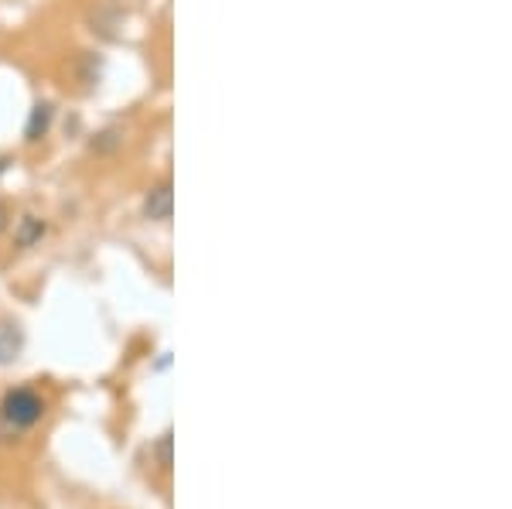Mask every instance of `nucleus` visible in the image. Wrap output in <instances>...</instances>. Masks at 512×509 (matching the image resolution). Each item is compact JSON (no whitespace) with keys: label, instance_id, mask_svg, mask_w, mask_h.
<instances>
[{"label":"nucleus","instance_id":"f257e3e1","mask_svg":"<svg viewBox=\"0 0 512 509\" xmlns=\"http://www.w3.org/2000/svg\"><path fill=\"white\" fill-rule=\"evenodd\" d=\"M41 414H45V404H41V397L35 390L7 393V400H4V421L7 424H14V428H31V424L41 421Z\"/></svg>","mask_w":512,"mask_h":509},{"label":"nucleus","instance_id":"f03ea898","mask_svg":"<svg viewBox=\"0 0 512 509\" xmlns=\"http://www.w3.org/2000/svg\"><path fill=\"white\" fill-rule=\"evenodd\" d=\"M171 212H175V192H171V185L151 188L144 199V216L154 219V223H168Z\"/></svg>","mask_w":512,"mask_h":509},{"label":"nucleus","instance_id":"7ed1b4c3","mask_svg":"<svg viewBox=\"0 0 512 509\" xmlns=\"http://www.w3.org/2000/svg\"><path fill=\"white\" fill-rule=\"evenodd\" d=\"M21 346H24L21 328L11 325V322H0V363H11V359H18Z\"/></svg>","mask_w":512,"mask_h":509},{"label":"nucleus","instance_id":"20e7f679","mask_svg":"<svg viewBox=\"0 0 512 509\" xmlns=\"http://www.w3.org/2000/svg\"><path fill=\"white\" fill-rule=\"evenodd\" d=\"M48 127H52V106L48 103H38L35 110H31V120H28V141H41V137L48 134Z\"/></svg>","mask_w":512,"mask_h":509},{"label":"nucleus","instance_id":"39448f33","mask_svg":"<svg viewBox=\"0 0 512 509\" xmlns=\"http://www.w3.org/2000/svg\"><path fill=\"white\" fill-rule=\"evenodd\" d=\"M45 236V223L35 216H24L18 223V246H35Z\"/></svg>","mask_w":512,"mask_h":509},{"label":"nucleus","instance_id":"423d86ee","mask_svg":"<svg viewBox=\"0 0 512 509\" xmlns=\"http://www.w3.org/2000/svg\"><path fill=\"white\" fill-rule=\"evenodd\" d=\"M158 462H161V469H171V431H164L158 441Z\"/></svg>","mask_w":512,"mask_h":509},{"label":"nucleus","instance_id":"0eeeda50","mask_svg":"<svg viewBox=\"0 0 512 509\" xmlns=\"http://www.w3.org/2000/svg\"><path fill=\"white\" fill-rule=\"evenodd\" d=\"M4 226H7V209L0 205V229H4Z\"/></svg>","mask_w":512,"mask_h":509},{"label":"nucleus","instance_id":"6e6552de","mask_svg":"<svg viewBox=\"0 0 512 509\" xmlns=\"http://www.w3.org/2000/svg\"><path fill=\"white\" fill-rule=\"evenodd\" d=\"M127 4H137V0H127Z\"/></svg>","mask_w":512,"mask_h":509}]
</instances>
